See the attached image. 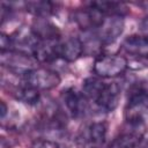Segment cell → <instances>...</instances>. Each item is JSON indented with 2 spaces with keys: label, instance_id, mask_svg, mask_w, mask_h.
<instances>
[{
  "label": "cell",
  "instance_id": "cell-1",
  "mask_svg": "<svg viewBox=\"0 0 148 148\" xmlns=\"http://www.w3.org/2000/svg\"><path fill=\"white\" fill-rule=\"evenodd\" d=\"M81 91L102 112H112L118 106L120 87L116 82L106 83L101 77H87L82 83Z\"/></svg>",
  "mask_w": 148,
  "mask_h": 148
},
{
  "label": "cell",
  "instance_id": "cell-2",
  "mask_svg": "<svg viewBox=\"0 0 148 148\" xmlns=\"http://www.w3.org/2000/svg\"><path fill=\"white\" fill-rule=\"evenodd\" d=\"M124 119L127 124L142 125L148 119V87L135 83L128 94L124 108Z\"/></svg>",
  "mask_w": 148,
  "mask_h": 148
},
{
  "label": "cell",
  "instance_id": "cell-3",
  "mask_svg": "<svg viewBox=\"0 0 148 148\" xmlns=\"http://www.w3.org/2000/svg\"><path fill=\"white\" fill-rule=\"evenodd\" d=\"M128 68V59L121 54H98L92 65L97 77L113 79L123 75Z\"/></svg>",
  "mask_w": 148,
  "mask_h": 148
},
{
  "label": "cell",
  "instance_id": "cell-4",
  "mask_svg": "<svg viewBox=\"0 0 148 148\" xmlns=\"http://www.w3.org/2000/svg\"><path fill=\"white\" fill-rule=\"evenodd\" d=\"M22 82L38 91L51 90L59 86L61 79L56 71L46 67H35L22 76Z\"/></svg>",
  "mask_w": 148,
  "mask_h": 148
},
{
  "label": "cell",
  "instance_id": "cell-5",
  "mask_svg": "<svg viewBox=\"0 0 148 148\" xmlns=\"http://www.w3.org/2000/svg\"><path fill=\"white\" fill-rule=\"evenodd\" d=\"M108 126L104 121H94L84 126L75 138L76 148H103Z\"/></svg>",
  "mask_w": 148,
  "mask_h": 148
},
{
  "label": "cell",
  "instance_id": "cell-6",
  "mask_svg": "<svg viewBox=\"0 0 148 148\" xmlns=\"http://www.w3.org/2000/svg\"><path fill=\"white\" fill-rule=\"evenodd\" d=\"M125 27L123 16H105L102 24L94 31H90L101 46L112 44L123 34Z\"/></svg>",
  "mask_w": 148,
  "mask_h": 148
},
{
  "label": "cell",
  "instance_id": "cell-7",
  "mask_svg": "<svg viewBox=\"0 0 148 148\" xmlns=\"http://www.w3.org/2000/svg\"><path fill=\"white\" fill-rule=\"evenodd\" d=\"M0 61L1 65L9 72H13L21 76L28 71L35 68V62H37L30 54L22 53L15 50L0 52Z\"/></svg>",
  "mask_w": 148,
  "mask_h": 148
},
{
  "label": "cell",
  "instance_id": "cell-8",
  "mask_svg": "<svg viewBox=\"0 0 148 148\" xmlns=\"http://www.w3.org/2000/svg\"><path fill=\"white\" fill-rule=\"evenodd\" d=\"M146 125H134L125 123L124 130L113 139L108 148H138L142 142Z\"/></svg>",
  "mask_w": 148,
  "mask_h": 148
},
{
  "label": "cell",
  "instance_id": "cell-9",
  "mask_svg": "<svg viewBox=\"0 0 148 148\" xmlns=\"http://www.w3.org/2000/svg\"><path fill=\"white\" fill-rule=\"evenodd\" d=\"M65 111L73 118H82L89 111V101L82 91L69 88L61 94Z\"/></svg>",
  "mask_w": 148,
  "mask_h": 148
},
{
  "label": "cell",
  "instance_id": "cell-10",
  "mask_svg": "<svg viewBox=\"0 0 148 148\" xmlns=\"http://www.w3.org/2000/svg\"><path fill=\"white\" fill-rule=\"evenodd\" d=\"M104 17L105 16L95 7H92L90 3H88V6L84 8L75 10L73 15L74 22L84 32H90L96 30L102 24Z\"/></svg>",
  "mask_w": 148,
  "mask_h": 148
},
{
  "label": "cell",
  "instance_id": "cell-11",
  "mask_svg": "<svg viewBox=\"0 0 148 148\" xmlns=\"http://www.w3.org/2000/svg\"><path fill=\"white\" fill-rule=\"evenodd\" d=\"M59 58L67 62L76 61L82 54H84L83 42L81 38L75 36H68L64 39L60 38L58 46Z\"/></svg>",
  "mask_w": 148,
  "mask_h": 148
},
{
  "label": "cell",
  "instance_id": "cell-12",
  "mask_svg": "<svg viewBox=\"0 0 148 148\" xmlns=\"http://www.w3.org/2000/svg\"><path fill=\"white\" fill-rule=\"evenodd\" d=\"M120 49L124 53L134 58L148 59V37L143 35H131L123 40Z\"/></svg>",
  "mask_w": 148,
  "mask_h": 148
},
{
  "label": "cell",
  "instance_id": "cell-13",
  "mask_svg": "<svg viewBox=\"0 0 148 148\" xmlns=\"http://www.w3.org/2000/svg\"><path fill=\"white\" fill-rule=\"evenodd\" d=\"M59 40H39L38 44L36 45L32 57L37 62L40 64H49L59 58V52H58V46H59Z\"/></svg>",
  "mask_w": 148,
  "mask_h": 148
},
{
  "label": "cell",
  "instance_id": "cell-14",
  "mask_svg": "<svg viewBox=\"0 0 148 148\" xmlns=\"http://www.w3.org/2000/svg\"><path fill=\"white\" fill-rule=\"evenodd\" d=\"M31 29L39 40H58L60 39V31L47 17H36L32 22Z\"/></svg>",
  "mask_w": 148,
  "mask_h": 148
},
{
  "label": "cell",
  "instance_id": "cell-15",
  "mask_svg": "<svg viewBox=\"0 0 148 148\" xmlns=\"http://www.w3.org/2000/svg\"><path fill=\"white\" fill-rule=\"evenodd\" d=\"M12 94L17 101H20L24 104H28V105H36L40 99V92L38 90L24 84L23 82H22V84L15 87L13 89Z\"/></svg>",
  "mask_w": 148,
  "mask_h": 148
},
{
  "label": "cell",
  "instance_id": "cell-16",
  "mask_svg": "<svg viewBox=\"0 0 148 148\" xmlns=\"http://www.w3.org/2000/svg\"><path fill=\"white\" fill-rule=\"evenodd\" d=\"M92 7L99 10L104 16H123L128 12L127 7L121 2L116 1H92Z\"/></svg>",
  "mask_w": 148,
  "mask_h": 148
},
{
  "label": "cell",
  "instance_id": "cell-17",
  "mask_svg": "<svg viewBox=\"0 0 148 148\" xmlns=\"http://www.w3.org/2000/svg\"><path fill=\"white\" fill-rule=\"evenodd\" d=\"M24 9L36 17H49L54 13V8L57 7L54 3L50 1H29L23 3Z\"/></svg>",
  "mask_w": 148,
  "mask_h": 148
},
{
  "label": "cell",
  "instance_id": "cell-18",
  "mask_svg": "<svg viewBox=\"0 0 148 148\" xmlns=\"http://www.w3.org/2000/svg\"><path fill=\"white\" fill-rule=\"evenodd\" d=\"M0 49L1 52H6V51H10L13 50V40H12V36L1 32L0 35Z\"/></svg>",
  "mask_w": 148,
  "mask_h": 148
},
{
  "label": "cell",
  "instance_id": "cell-19",
  "mask_svg": "<svg viewBox=\"0 0 148 148\" xmlns=\"http://www.w3.org/2000/svg\"><path fill=\"white\" fill-rule=\"evenodd\" d=\"M140 31L142 32L143 36L148 37V17L143 18V20L140 22Z\"/></svg>",
  "mask_w": 148,
  "mask_h": 148
},
{
  "label": "cell",
  "instance_id": "cell-20",
  "mask_svg": "<svg viewBox=\"0 0 148 148\" xmlns=\"http://www.w3.org/2000/svg\"><path fill=\"white\" fill-rule=\"evenodd\" d=\"M7 111H8V108H7L6 103L3 101H1V119H5Z\"/></svg>",
  "mask_w": 148,
  "mask_h": 148
},
{
  "label": "cell",
  "instance_id": "cell-21",
  "mask_svg": "<svg viewBox=\"0 0 148 148\" xmlns=\"http://www.w3.org/2000/svg\"><path fill=\"white\" fill-rule=\"evenodd\" d=\"M139 6H141V7L143 8V10L148 14V1H146V2H140Z\"/></svg>",
  "mask_w": 148,
  "mask_h": 148
},
{
  "label": "cell",
  "instance_id": "cell-22",
  "mask_svg": "<svg viewBox=\"0 0 148 148\" xmlns=\"http://www.w3.org/2000/svg\"><path fill=\"white\" fill-rule=\"evenodd\" d=\"M47 145H49L47 142H45V141H42V142L37 143V146H35L34 148H46V146H47Z\"/></svg>",
  "mask_w": 148,
  "mask_h": 148
}]
</instances>
